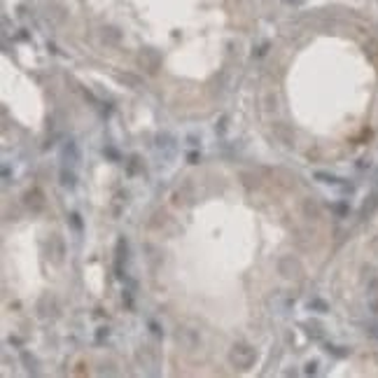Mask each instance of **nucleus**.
I'll list each match as a JSON object with an SVG mask.
<instances>
[{
	"label": "nucleus",
	"mask_w": 378,
	"mask_h": 378,
	"mask_svg": "<svg viewBox=\"0 0 378 378\" xmlns=\"http://www.w3.org/2000/svg\"><path fill=\"white\" fill-rule=\"evenodd\" d=\"M233 357H241V364H250L252 360H255V353H252L248 346H236V350H233Z\"/></svg>",
	"instance_id": "f257e3e1"
},
{
	"label": "nucleus",
	"mask_w": 378,
	"mask_h": 378,
	"mask_svg": "<svg viewBox=\"0 0 378 378\" xmlns=\"http://www.w3.org/2000/svg\"><path fill=\"white\" fill-rule=\"evenodd\" d=\"M61 184H63V187H68V189L75 187V175L70 171H66V168L61 171Z\"/></svg>",
	"instance_id": "f03ea898"
},
{
	"label": "nucleus",
	"mask_w": 378,
	"mask_h": 378,
	"mask_svg": "<svg viewBox=\"0 0 378 378\" xmlns=\"http://www.w3.org/2000/svg\"><path fill=\"white\" fill-rule=\"evenodd\" d=\"M315 177L317 180H322V182H336V177L327 175V173H315Z\"/></svg>",
	"instance_id": "7ed1b4c3"
},
{
	"label": "nucleus",
	"mask_w": 378,
	"mask_h": 378,
	"mask_svg": "<svg viewBox=\"0 0 378 378\" xmlns=\"http://www.w3.org/2000/svg\"><path fill=\"white\" fill-rule=\"evenodd\" d=\"M196 159H199V154L192 152V154H189V164H196Z\"/></svg>",
	"instance_id": "20e7f679"
}]
</instances>
